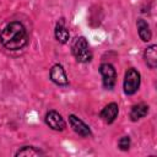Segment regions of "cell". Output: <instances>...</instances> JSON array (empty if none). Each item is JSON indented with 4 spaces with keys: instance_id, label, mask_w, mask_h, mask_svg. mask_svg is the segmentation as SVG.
Listing matches in <instances>:
<instances>
[{
    "instance_id": "obj_1",
    "label": "cell",
    "mask_w": 157,
    "mask_h": 157,
    "mask_svg": "<svg viewBox=\"0 0 157 157\" xmlns=\"http://www.w3.org/2000/svg\"><path fill=\"white\" fill-rule=\"evenodd\" d=\"M0 43L7 50H20L28 43L27 29L20 21L9 22L0 33Z\"/></svg>"
},
{
    "instance_id": "obj_2",
    "label": "cell",
    "mask_w": 157,
    "mask_h": 157,
    "mask_svg": "<svg viewBox=\"0 0 157 157\" xmlns=\"http://www.w3.org/2000/svg\"><path fill=\"white\" fill-rule=\"evenodd\" d=\"M71 52L78 63H90L92 60V52L85 37H77L71 45Z\"/></svg>"
},
{
    "instance_id": "obj_3",
    "label": "cell",
    "mask_w": 157,
    "mask_h": 157,
    "mask_svg": "<svg viewBox=\"0 0 157 157\" xmlns=\"http://www.w3.org/2000/svg\"><path fill=\"white\" fill-rule=\"evenodd\" d=\"M140 82H141L140 72L136 69H134V67L128 69L126 72H125L124 83H123L124 93L128 94V96H131V94L136 93V91L140 87Z\"/></svg>"
},
{
    "instance_id": "obj_4",
    "label": "cell",
    "mask_w": 157,
    "mask_h": 157,
    "mask_svg": "<svg viewBox=\"0 0 157 157\" xmlns=\"http://www.w3.org/2000/svg\"><path fill=\"white\" fill-rule=\"evenodd\" d=\"M99 74L102 75L103 86L105 90H113L117 82V71L109 63H103L99 66Z\"/></svg>"
},
{
    "instance_id": "obj_5",
    "label": "cell",
    "mask_w": 157,
    "mask_h": 157,
    "mask_svg": "<svg viewBox=\"0 0 157 157\" xmlns=\"http://www.w3.org/2000/svg\"><path fill=\"white\" fill-rule=\"evenodd\" d=\"M45 124L55 131H63L66 128V123L64 120V118L56 112V110H49L45 114Z\"/></svg>"
},
{
    "instance_id": "obj_6",
    "label": "cell",
    "mask_w": 157,
    "mask_h": 157,
    "mask_svg": "<svg viewBox=\"0 0 157 157\" xmlns=\"http://www.w3.org/2000/svg\"><path fill=\"white\" fill-rule=\"evenodd\" d=\"M69 124L72 128V130L77 135H80L82 137H90L92 135V131H91L90 126L83 120H81L78 117H76L74 114H70L69 115Z\"/></svg>"
},
{
    "instance_id": "obj_7",
    "label": "cell",
    "mask_w": 157,
    "mask_h": 157,
    "mask_svg": "<svg viewBox=\"0 0 157 157\" xmlns=\"http://www.w3.org/2000/svg\"><path fill=\"white\" fill-rule=\"evenodd\" d=\"M49 77L58 86H67L69 85L67 75H66L65 69L63 67L61 64H55L52 66L50 72H49Z\"/></svg>"
},
{
    "instance_id": "obj_8",
    "label": "cell",
    "mask_w": 157,
    "mask_h": 157,
    "mask_svg": "<svg viewBox=\"0 0 157 157\" xmlns=\"http://www.w3.org/2000/svg\"><path fill=\"white\" fill-rule=\"evenodd\" d=\"M118 113H119V107L117 103H109L107 104L99 113V117L107 123V124H112L117 117H118Z\"/></svg>"
},
{
    "instance_id": "obj_9",
    "label": "cell",
    "mask_w": 157,
    "mask_h": 157,
    "mask_svg": "<svg viewBox=\"0 0 157 157\" xmlns=\"http://www.w3.org/2000/svg\"><path fill=\"white\" fill-rule=\"evenodd\" d=\"M144 59L146 65L150 69H156L157 66V47L155 44H151L147 47L144 52Z\"/></svg>"
},
{
    "instance_id": "obj_10",
    "label": "cell",
    "mask_w": 157,
    "mask_h": 157,
    "mask_svg": "<svg viewBox=\"0 0 157 157\" xmlns=\"http://www.w3.org/2000/svg\"><path fill=\"white\" fill-rule=\"evenodd\" d=\"M54 36H55V39L61 43V44H65L69 42V38H70V32L69 29L65 27L64 25V21H60L56 23L55 26V29H54Z\"/></svg>"
},
{
    "instance_id": "obj_11",
    "label": "cell",
    "mask_w": 157,
    "mask_h": 157,
    "mask_svg": "<svg viewBox=\"0 0 157 157\" xmlns=\"http://www.w3.org/2000/svg\"><path fill=\"white\" fill-rule=\"evenodd\" d=\"M148 113V105L145 104V103H139V104H135L131 107V110H130V119L132 121H137L142 118H145Z\"/></svg>"
},
{
    "instance_id": "obj_12",
    "label": "cell",
    "mask_w": 157,
    "mask_h": 157,
    "mask_svg": "<svg viewBox=\"0 0 157 157\" xmlns=\"http://www.w3.org/2000/svg\"><path fill=\"white\" fill-rule=\"evenodd\" d=\"M136 26H137V33H139V37L141 38V40L148 42L151 39V37H152V33H151L148 23L144 18H139L137 22H136Z\"/></svg>"
},
{
    "instance_id": "obj_13",
    "label": "cell",
    "mask_w": 157,
    "mask_h": 157,
    "mask_svg": "<svg viewBox=\"0 0 157 157\" xmlns=\"http://www.w3.org/2000/svg\"><path fill=\"white\" fill-rule=\"evenodd\" d=\"M43 155V152L38 148H36L34 146H23L21 147L17 152H16V156H26V157H31V156H40Z\"/></svg>"
},
{
    "instance_id": "obj_14",
    "label": "cell",
    "mask_w": 157,
    "mask_h": 157,
    "mask_svg": "<svg viewBox=\"0 0 157 157\" xmlns=\"http://www.w3.org/2000/svg\"><path fill=\"white\" fill-rule=\"evenodd\" d=\"M118 147L121 151H128L130 148V137L129 136H123L118 141Z\"/></svg>"
}]
</instances>
